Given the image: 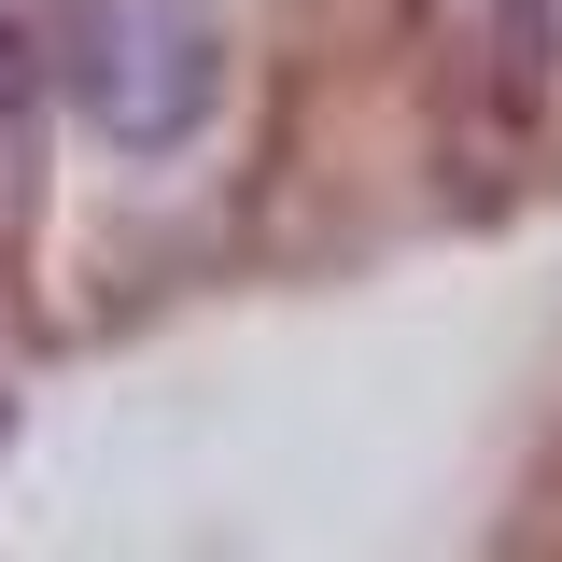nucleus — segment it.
Returning <instances> with one entry per match:
<instances>
[{"mask_svg": "<svg viewBox=\"0 0 562 562\" xmlns=\"http://www.w3.org/2000/svg\"><path fill=\"white\" fill-rule=\"evenodd\" d=\"M43 85H57V57H43V14H29V0H0V155L29 140Z\"/></svg>", "mask_w": 562, "mask_h": 562, "instance_id": "obj_2", "label": "nucleus"}, {"mask_svg": "<svg viewBox=\"0 0 562 562\" xmlns=\"http://www.w3.org/2000/svg\"><path fill=\"white\" fill-rule=\"evenodd\" d=\"M85 99V127L113 155H183L211 127V85H225V14L211 0H70V29L43 43Z\"/></svg>", "mask_w": 562, "mask_h": 562, "instance_id": "obj_1", "label": "nucleus"}]
</instances>
